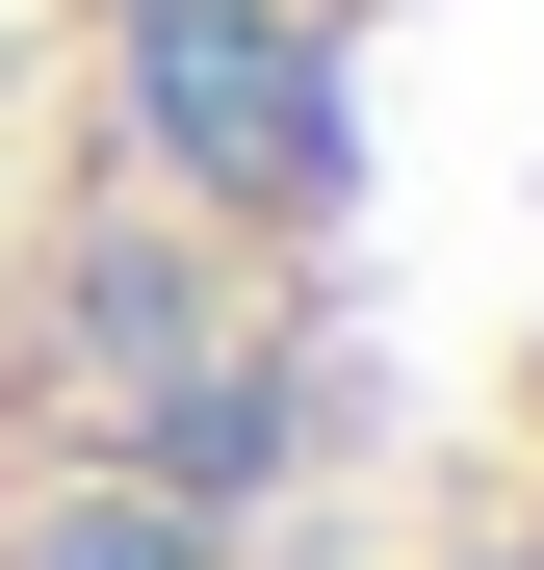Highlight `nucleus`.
I'll list each match as a JSON object with an SVG mask.
<instances>
[{
    "instance_id": "nucleus-1",
    "label": "nucleus",
    "mask_w": 544,
    "mask_h": 570,
    "mask_svg": "<svg viewBox=\"0 0 544 570\" xmlns=\"http://www.w3.org/2000/svg\"><path fill=\"white\" fill-rule=\"evenodd\" d=\"M130 130H156L181 208H259V234L363 208V105H337L311 0H130Z\"/></svg>"
},
{
    "instance_id": "nucleus-2",
    "label": "nucleus",
    "mask_w": 544,
    "mask_h": 570,
    "mask_svg": "<svg viewBox=\"0 0 544 570\" xmlns=\"http://www.w3.org/2000/svg\"><path fill=\"white\" fill-rule=\"evenodd\" d=\"M208 337H234V312H208L181 234H78V259H52V363H78V390H181Z\"/></svg>"
},
{
    "instance_id": "nucleus-3",
    "label": "nucleus",
    "mask_w": 544,
    "mask_h": 570,
    "mask_svg": "<svg viewBox=\"0 0 544 570\" xmlns=\"http://www.w3.org/2000/svg\"><path fill=\"white\" fill-rule=\"evenodd\" d=\"M259 466H286V363H259V337H208L181 390H130V493L156 519H234Z\"/></svg>"
},
{
    "instance_id": "nucleus-4",
    "label": "nucleus",
    "mask_w": 544,
    "mask_h": 570,
    "mask_svg": "<svg viewBox=\"0 0 544 570\" xmlns=\"http://www.w3.org/2000/svg\"><path fill=\"white\" fill-rule=\"evenodd\" d=\"M0 570H208V519H156L130 466H78V493H27V544Z\"/></svg>"
}]
</instances>
